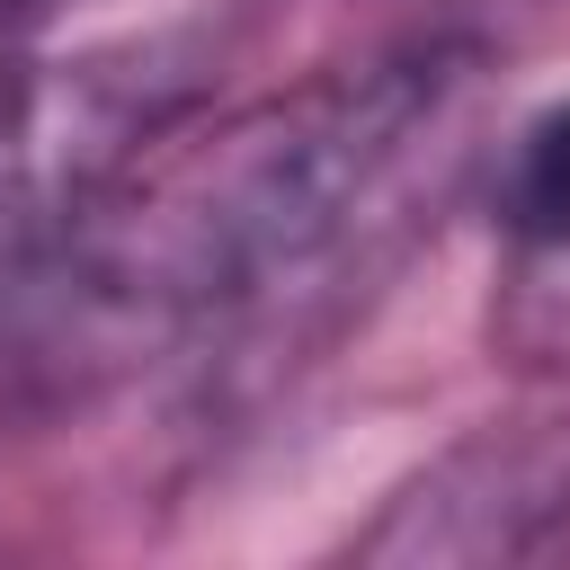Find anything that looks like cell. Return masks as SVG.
Returning a JSON list of instances; mask_svg holds the SVG:
<instances>
[{
    "label": "cell",
    "mask_w": 570,
    "mask_h": 570,
    "mask_svg": "<svg viewBox=\"0 0 570 570\" xmlns=\"http://www.w3.org/2000/svg\"><path fill=\"white\" fill-rule=\"evenodd\" d=\"M472 45L428 36L196 134H151L71 223V303L116 338H187L267 312L330 267L472 80Z\"/></svg>",
    "instance_id": "1"
},
{
    "label": "cell",
    "mask_w": 570,
    "mask_h": 570,
    "mask_svg": "<svg viewBox=\"0 0 570 570\" xmlns=\"http://www.w3.org/2000/svg\"><path fill=\"white\" fill-rule=\"evenodd\" d=\"M570 534V428H490L428 463L383 525L356 543L365 561H525Z\"/></svg>",
    "instance_id": "3"
},
{
    "label": "cell",
    "mask_w": 570,
    "mask_h": 570,
    "mask_svg": "<svg viewBox=\"0 0 570 570\" xmlns=\"http://www.w3.org/2000/svg\"><path fill=\"white\" fill-rule=\"evenodd\" d=\"M499 214L517 232V249L570 267V98L543 107L517 151H508V178H499Z\"/></svg>",
    "instance_id": "4"
},
{
    "label": "cell",
    "mask_w": 570,
    "mask_h": 570,
    "mask_svg": "<svg viewBox=\"0 0 570 570\" xmlns=\"http://www.w3.org/2000/svg\"><path fill=\"white\" fill-rule=\"evenodd\" d=\"M178 80L169 45L0 62V285L71 240L89 196L169 125Z\"/></svg>",
    "instance_id": "2"
}]
</instances>
